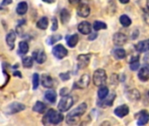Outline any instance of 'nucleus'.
I'll list each match as a JSON object with an SVG mask.
<instances>
[{"mask_svg":"<svg viewBox=\"0 0 149 126\" xmlns=\"http://www.w3.org/2000/svg\"><path fill=\"white\" fill-rule=\"evenodd\" d=\"M86 109H87V105L85 103H83L80 105H79L77 108H75L72 111H71L66 116V118H65L66 123L68 125H76V124H78L79 118L86 111Z\"/></svg>","mask_w":149,"mask_h":126,"instance_id":"f257e3e1","label":"nucleus"},{"mask_svg":"<svg viewBox=\"0 0 149 126\" xmlns=\"http://www.w3.org/2000/svg\"><path fill=\"white\" fill-rule=\"evenodd\" d=\"M63 119H64V116L60 112H58L57 111L51 109L45 114L43 118V124L45 125H58L63 121Z\"/></svg>","mask_w":149,"mask_h":126,"instance_id":"f03ea898","label":"nucleus"},{"mask_svg":"<svg viewBox=\"0 0 149 126\" xmlns=\"http://www.w3.org/2000/svg\"><path fill=\"white\" fill-rule=\"evenodd\" d=\"M107 79V74H106L105 70H103V69H97L93 73V83L95 86H98V87L103 86L104 84H106Z\"/></svg>","mask_w":149,"mask_h":126,"instance_id":"7ed1b4c3","label":"nucleus"},{"mask_svg":"<svg viewBox=\"0 0 149 126\" xmlns=\"http://www.w3.org/2000/svg\"><path fill=\"white\" fill-rule=\"evenodd\" d=\"M72 105H73V98L67 95V96H62L61 100L58 103V109L60 112H65L69 111Z\"/></svg>","mask_w":149,"mask_h":126,"instance_id":"20e7f679","label":"nucleus"},{"mask_svg":"<svg viewBox=\"0 0 149 126\" xmlns=\"http://www.w3.org/2000/svg\"><path fill=\"white\" fill-rule=\"evenodd\" d=\"M24 109H25L24 104L20 103H17V102H14V103H10V104L8 105V107L5 110V113L10 114V115L17 114L18 112L23 111Z\"/></svg>","mask_w":149,"mask_h":126,"instance_id":"39448f33","label":"nucleus"},{"mask_svg":"<svg viewBox=\"0 0 149 126\" xmlns=\"http://www.w3.org/2000/svg\"><path fill=\"white\" fill-rule=\"evenodd\" d=\"M68 53L67 49L63 46V45H56L53 48H52V54L57 58V59H63L65 58Z\"/></svg>","mask_w":149,"mask_h":126,"instance_id":"423d86ee","label":"nucleus"},{"mask_svg":"<svg viewBox=\"0 0 149 126\" xmlns=\"http://www.w3.org/2000/svg\"><path fill=\"white\" fill-rule=\"evenodd\" d=\"M134 117L137 119L138 125H145L148 123L149 113L147 111H141L139 113H137Z\"/></svg>","mask_w":149,"mask_h":126,"instance_id":"0eeeda50","label":"nucleus"},{"mask_svg":"<svg viewBox=\"0 0 149 126\" xmlns=\"http://www.w3.org/2000/svg\"><path fill=\"white\" fill-rule=\"evenodd\" d=\"M89 83H90V76L89 75L85 74L80 77V79L77 82H75L74 87H77L79 89H86L88 87Z\"/></svg>","mask_w":149,"mask_h":126,"instance_id":"6e6552de","label":"nucleus"},{"mask_svg":"<svg viewBox=\"0 0 149 126\" xmlns=\"http://www.w3.org/2000/svg\"><path fill=\"white\" fill-rule=\"evenodd\" d=\"M16 39H17V34L14 31H10L7 33L6 38H5V41H6V44H7L8 47L10 48V50H12L14 48Z\"/></svg>","mask_w":149,"mask_h":126,"instance_id":"1a4fd4ad","label":"nucleus"},{"mask_svg":"<svg viewBox=\"0 0 149 126\" xmlns=\"http://www.w3.org/2000/svg\"><path fill=\"white\" fill-rule=\"evenodd\" d=\"M113 43L114 45L116 46H123L126 44L127 40V37L124 34V33H121V32H117L113 35Z\"/></svg>","mask_w":149,"mask_h":126,"instance_id":"9d476101","label":"nucleus"},{"mask_svg":"<svg viewBox=\"0 0 149 126\" xmlns=\"http://www.w3.org/2000/svg\"><path fill=\"white\" fill-rule=\"evenodd\" d=\"M90 54H80L78 56L77 61H78V66L79 68H85L86 67L88 66L90 62Z\"/></svg>","mask_w":149,"mask_h":126,"instance_id":"9b49d317","label":"nucleus"},{"mask_svg":"<svg viewBox=\"0 0 149 126\" xmlns=\"http://www.w3.org/2000/svg\"><path fill=\"white\" fill-rule=\"evenodd\" d=\"M77 13L81 18H86L90 14V7L86 4H80L77 9Z\"/></svg>","mask_w":149,"mask_h":126,"instance_id":"f8f14e48","label":"nucleus"},{"mask_svg":"<svg viewBox=\"0 0 149 126\" xmlns=\"http://www.w3.org/2000/svg\"><path fill=\"white\" fill-rule=\"evenodd\" d=\"M32 58L36 61L38 64H43L46 61V54L43 50L35 51L32 53Z\"/></svg>","mask_w":149,"mask_h":126,"instance_id":"ddd939ff","label":"nucleus"},{"mask_svg":"<svg viewBox=\"0 0 149 126\" xmlns=\"http://www.w3.org/2000/svg\"><path fill=\"white\" fill-rule=\"evenodd\" d=\"M139 79L142 82H147L149 80V64L144 65L139 71Z\"/></svg>","mask_w":149,"mask_h":126,"instance_id":"4468645a","label":"nucleus"},{"mask_svg":"<svg viewBox=\"0 0 149 126\" xmlns=\"http://www.w3.org/2000/svg\"><path fill=\"white\" fill-rule=\"evenodd\" d=\"M128 113H129V107L126 104L120 105L114 110V114L119 118H124L125 116L128 115Z\"/></svg>","mask_w":149,"mask_h":126,"instance_id":"2eb2a0df","label":"nucleus"},{"mask_svg":"<svg viewBox=\"0 0 149 126\" xmlns=\"http://www.w3.org/2000/svg\"><path fill=\"white\" fill-rule=\"evenodd\" d=\"M78 30L80 33L82 34H89L92 31V26L89 22L83 21L78 25Z\"/></svg>","mask_w":149,"mask_h":126,"instance_id":"dca6fc26","label":"nucleus"},{"mask_svg":"<svg viewBox=\"0 0 149 126\" xmlns=\"http://www.w3.org/2000/svg\"><path fill=\"white\" fill-rule=\"evenodd\" d=\"M41 84L43 87L47 88V89L52 88L53 87V80L50 75L44 74L41 76Z\"/></svg>","mask_w":149,"mask_h":126,"instance_id":"f3484780","label":"nucleus"},{"mask_svg":"<svg viewBox=\"0 0 149 126\" xmlns=\"http://www.w3.org/2000/svg\"><path fill=\"white\" fill-rule=\"evenodd\" d=\"M115 96H116L115 94H112V95H110L107 98L106 97V98L102 99V102H100V103H98L99 106H100V107H103V108H106V107H107V106H109V107L112 106L113 103V101L115 100Z\"/></svg>","mask_w":149,"mask_h":126,"instance_id":"a211bd4d","label":"nucleus"},{"mask_svg":"<svg viewBox=\"0 0 149 126\" xmlns=\"http://www.w3.org/2000/svg\"><path fill=\"white\" fill-rule=\"evenodd\" d=\"M135 48L140 53H145V52L149 51V39H148L142 40V41H140L135 46Z\"/></svg>","mask_w":149,"mask_h":126,"instance_id":"6ab92c4d","label":"nucleus"},{"mask_svg":"<svg viewBox=\"0 0 149 126\" xmlns=\"http://www.w3.org/2000/svg\"><path fill=\"white\" fill-rule=\"evenodd\" d=\"M27 11H28V4L26 2L23 1L18 3L16 8V11L18 15H24L27 12Z\"/></svg>","mask_w":149,"mask_h":126,"instance_id":"aec40b11","label":"nucleus"},{"mask_svg":"<svg viewBox=\"0 0 149 126\" xmlns=\"http://www.w3.org/2000/svg\"><path fill=\"white\" fill-rule=\"evenodd\" d=\"M45 98L51 103H54L57 100V93L54 90H47L45 93Z\"/></svg>","mask_w":149,"mask_h":126,"instance_id":"412c9836","label":"nucleus"},{"mask_svg":"<svg viewBox=\"0 0 149 126\" xmlns=\"http://www.w3.org/2000/svg\"><path fill=\"white\" fill-rule=\"evenodd\" d=\"M32 111L34 112H38V113H45L46 111V106L44 103L38 101V102H36L35 105L33 106Z\"/></svg>","mask_w":149,"mask_h":126,"instance_id":"4be33fe9","label":"nucleus"},{"mask_svg":"<svg viewBox=\"0 0 149 126\" xmlns=\"http://www.w3.org/2000/svg\"><path fill=\"white\" fill-rule=\"evenodd\" d=\"M49 25V19L46 17H42L38 22H37V27L41 29V30H45L47 29Z\"/></svg>","mask_w":149,"mask_h":126,"instance_id":"5701e85b","label":"nucleus"},{"mask_svg":"<svg viewBox=\"0 0 149 126\" xmlns=\"http://www.w3.org/2000/svg\"><path fill=\"white\" fill-rule=\"evenodd\" d=\"M29 51V45L26 41H20L18 44V53L24 55Z\"/></svg>","mask_w":149,"mask_h":126,"instance_id":"b1692460","label":"nucleus"},{"mask_svg":"<svg viewBox=\"0 0 149 126\" xmlns=\"http://www.w3.org/2000/svg\"><path fill=\"white\" fill-rule=\"evenodd\" d=\"M127 97L130 101H138L141 98V95L137 89H131L127 92Z\"/></svg>","mask_w":149,"mask_h":126,"instance_id":"393cba45","label":"nucleus"},{"mask_svg":"<svg viewBox=\"0 0 149 126\" xmlns=\"http://www.w3.org/2000/svg\"><path fill=\"white\" fill-rule=\"evenodd\" d=\"M66 41H67V45L69 47H74L78 42H79V35L78 34H73V35H71L70 37H67L66 38Z\"/></svg>","mask_w":149,"mask_h":126,"instance_id":"a878e982","label":"nucleus"},{"mask_svg":"<svg viewBox=\"0 0 149 126\" xmlns=\"http://www.w3.org/2000/svg\"><path fill=\"white\" fill-rule=\"evenodd\" d=\"M71 18V14L69 12L68 10L66 9H63L61 11H60V19H61V22L63 24H66Z\"/></svg>","mask_w":149,"mask_h":126,"instance_id":"bb28decb","label":"nucleus"},{"mask_svg":"<svg viewBox=\"0 0 149 126\" xmlns=\"http://www.w3.org/2000/svg\"><path fill=\"white\" fill-rule=\"evenodd\" d=\"M113 54L115 59L117 60H121L126 57V51L123 48H116L113 50Z\"/></svg>","mask_w":149,"mask_h":126,"instance_id":"cd10ccee","label":"nucleus"},{"mask_svg":"<svg viewBox=\"0 0 149 126\" xmlns=\"http://www.w3.org/2000/svg\"><path fill=\"white\" fill-rule=\"evenodd\" d=\"M22 65L25 68H30L33 65V58L31 56H24L22 59Z\"/></svg>","mask_w":149,"mask_h":126,"instance_id":"c85d7f7f","label":"nucleus"},{"mask_svg":"<svg viewBox=\"0 0 149 126\" xmlns=\"http://www.w3.org/2000/svg\"><path fill=\"white\" fill-rule=\"evenodd\" d=\"M108 96V89L106 86H100L99 91H98V96L100 100L106 98Z\"/></svg>","mask_w":149,"mask_h":126,"instance_id":"c756f323","label":"nucleus"},{"mask_svg":"<svg viewBox=\"0 0 149 126\" xmlns=\"http://www.w3.org/2000/svg\"><path fill=\"white\" fill-rule=\"evenodd\" d=\"M120 24H121L123 26H125V27H127V26H129V25L132 24L131 18H130L128 16H127V15H122V16H120Z\"/></svg>","mask_w":149,"mask_h":126,"instance_id":"7c9ffc66","label":"nucleus"},{"mask_svg":"<svg viewBox=\"0 0 149 126\" xmlns=\"http://www.w3.org/2000/svg\"><path fill=\"white\" fill-rule=\"evenodd\" d=\"M39 81H40L39 75H38V73H35V74L32 75V89H37L38 88Z\"/></svg>","mask_w":149,"mask_h":126,"instance_id":"2f4dec72","label":"nucleus"},{"mask_svg":"<svg viewBox=\"0 0 149 126\" xmlns=\"http://www.w3.org/2000/svg\"><path fill=\"white\" fill-rule=\"evenodd\" d=\"M107 25L102 22V21H95L93 23V29L95 31H99V30H104V29H107Z\"/></svg>","mask_w":149,"mask_h":126,"instance_id":"473e14b6","label":"nucleus"},{"mask_svg":"<svg viewBox=\"0 0 149 126\" xmlns=\"http://www.w3.org/2000/svg\"><path fill=\"white\" fill-rule=\"evenodd\" d=\"M62 39V36L59 34H56V35H52L51 37H49V39H47V44L48 45H53L54 43L58 42V40H60Z\"/></svg>","mask_w":149,"mask_h":126,"instance_id":"72a5a7b5","label":"nucleus"},{"mask_svg":"<svg viewBox=\"0 0 149 126\" xmlns=\"http://www.w3.org/2000/svg\"><path fill=\"white\" fill-rule=\"evenodd\" d=\"M140 67V63L139 61H134V62H131L130 63V69L133 70V71H135L139 68Z\"/></svg>","mask_w":149,"mask_h":126,"instance_id":"f704fd0d","label":"nucleus"},{"mask_svg":"<svg viewBox=\"0 0 149 126\" xmlns=\"http://www.w3.org/2000/svg\"><path fill=\"white\" fill-rule=\"evenodd\" d=\"M60 76V79L62 81H68L70 79V73L69 72H66V73H62L59 75Z\"/></svg>","mask_w":149,"mask_h":126,"instance_id":"c9c22d12","label":"nucleus"},{"mask_svg":"<svg viewBox=\"0 0 149 126\" xmlns=\"http://www.w3.org/2000/svg\"><path fill=\"white\" fill-rule=\"evenodd\" d=\"M58 29V20L56 18H52V31H56Z\"/></svg>","mask_w":149,"mask_h":126,"instance_id":"e433bc0d","label":"nucleus"},{"mask_svg":"<svg viewBox=\"0 0 149 126\" xmlns=\"http://www.w3.org/2000/svg\"><path fill=\"white\" fill-rule=\"evenodd\" d=\"M69 94V89L67 88H63L60 89V96H67Z\"/></svg>","mask_w":149,"mask_h":126,"instance_id":"4c0bfd02","label":"nucleus"},{"mask_svg":"<svg viewBox=\"0 0 149 126\" xmlns=\"http://www.w3.org/2000/svg\"><path fill=\"white\" fill-rule=\"evenodd\" d=\"M11 3H12V0H3L1 5H2V6H3V5H8V4H10Z\"/></svg>","mask_w":149,"mask_h":126,"instance_id":"58836bf2","label":"nucleus"},{"mask_svg":"<svg viewBox=\"0 0 149 126\" xmlns=\"http://www.w3.org/2000/svg\"><path fill=\"white\" fill-rule=\"evenodd\" d=\"M13 75H15V76H18L19 78H21V77H22L21 73H20V72H18V71H14V72H13Z\"/></svg>","mask_w":149,"mask_h":126,"instance_id":"ea45409f","label":"nucleus"},{"mask_svg":"<svg viewBox=\"0 0 149 126\" xmlns=\"http://www.w3.org/2000/svg\"><path fill=\"white\" fill-rule=\"evenodd\" d=\"M80 1H81V0H69L70 4H79Z\"/></svg>","mask_w":149,"mask_h":126,"instance_id":"a19ab883","label":"nucleus"},{"mask_svg":"<svg viewBox=\"0 0 149 126\" xmlns=\"http://www.w3.org/2000/svg\"><path fill=\"white\" fill-rule=\"evenodd\" d=\"M97 33H92L91 34V36L89 37V39H96L97 38Z\"/></svg>","mask_w":149,"mask_h":126,"instance_id":"79ce46f5","label":"nucleus"},{"mask_svg":"<svg viewBox=\"0 0 149 126\" xmlns=\"http://www.w3.org/2000/svg\"><path fill=\"white\" fill-rule=\"evenodd\" d=\"M42 1L45 2V3H47V4H52V3L55 2V0H42Z\"/></svg>","mask_w":149,"mask_h":126,"instance_id":"37998d69","label":"nucleus"},{"mask_svg":"<svg viewBox=\"0 0 149 126\" xmlns=\"http://www.w3.org/2000/svg\"><path fill=\"white\" fill-rule=\"evenodd\" d=\"M129 1L130 0H120V2L121 4H127V3H129Z\"/></svg>","mask_w":149,"mask_h":126,"instance_id":"c03bdc74","label":"nucleus"},{"mask_svg":"<svg viewBox=\"0 0 149 126\" xmlns=\"http://www.w3.org/2000/svg\"><path fill=\"white\" fill-rule=\"evenodd\" d=\"M147 4H148V7L149 8V0H148V3H147Z\"/></svg>","mask_w":149,"mask_h":126,"instance_id":"a18cd8bd","label":"nucleus"},{"mask_svg":"<svg viewBox=\"0 0 149 126\" xmlns=\"http://www.w3.org/2000/svg\"><path fill=\"white\" fill-rule=\"evenodd\" d=\"M1 9H2V8H1V7H0V10H1Z\"/></svg>","mask_w":149,"mask_h":126,"instance_id":"49530a36","label":"nucleus"},{"mask_svg":"<svg viewBox=\"0 0 149 126\" xmlns=\"http://www.w3.org/2000/svg\"><path fill=\"white\" fill-rule=\"evenodd\" d=\"M148 96H149V92H148Z\"/></svg>","mask_w":149,"mask_h":126,"instance_id":"de8ad7c7","label":"nucleus"}]
</instances>
